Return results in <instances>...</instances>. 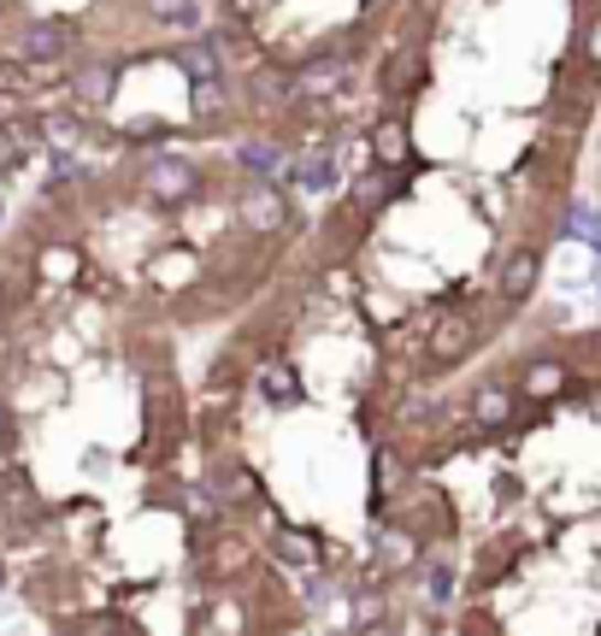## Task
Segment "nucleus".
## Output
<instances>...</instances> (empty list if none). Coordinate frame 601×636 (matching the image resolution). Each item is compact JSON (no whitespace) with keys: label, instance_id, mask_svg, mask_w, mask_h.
Returning a JSON list of instances; mask_svg holds the SVG:
<instances>
[{"label":"nucleus","instance_id":"obj_1","mask_svg":"<svg viewBox=\"0 0 601 636\" xmlns=\"http://www.w3.org/2000/svg\"><path fill=\"white\" fill-rule=\"evenodd\" d=\"M142 188H148L153 201L178 206V201H195L201 195V171L189 165V160H171V153H165V160H148L142 165Z\"/></svg>","mask_w":601,"mask_h":636},{"label":"nucleus","instance_id":"obj_2","mask_svg":"<svg viewBox=\"0 0 601 636\" xmlns=\"http://www.w3.org/2000/svg\"><path fill=\"white\" fill-rule=\"evenodd\" d=\"M472 342H477L472 319H437L431 331H425V359H431V366H460V359L472 354Z\"/></svg>","mask_w":601,"mask_h":636},{"label":"nucleus","instance_id":"obj_3","mask_svg":"<svg viewBox=\"0 0 601 636\" xmlns=\"http://www.w3.org/2000/svg\"><path fill=\"white\" fill-rule=\"evenodd\" d=\"M72 42H77V30L65 24V19H36V24H24V60H30V65L65 60V54H72Z\"/></svg>","mask_w":601,"mask_h":636},{"label":"nucleus","instance_id":"obj_4","mask_svg":"<svg viewBox=\"0 0 601 636\" xmlns=\"http://www.w3.org/2000/svg\"><path fill=\"white\" fill-rule=\"evenodd\" d=\"M537 278H543V254L537 248H513L507 260H502V301H525L530 289H537Z\"/></svg>","mask_w":601,"mask_h":636},{"label":"nucleus","instance_id":"obj_5","mask_svg":"<svg viewBox=\"0 0 601 636\" xmlns=\"http://www.w3.org/2000/svg\"><path fill=\"white\" fill-rule=\"evenodd\" d=\"M414 83H425V54H419V47H401V54H389L384 72H377V89H384L389 100L414 95Z\"/></svg>","mask_w":601,"mask_h":636},{"label":"nucleus","instance_id":"obj_6","mask_svg":"<svg viewBox=\"0 0 601 636\" xmlns=\"http://www.w3.org/2000/svg\"><path fill=\"white\" fill-rule=\"evenodd\" d=\"M178 65L189 72V83H201V77H225V36H201V42H189Z\"/></svg>","mask_w":601,"mask_h":636},{"label":"nucleus","instance_id":"obj_7","mask_svg":"<svg viewBox=\"0 0 601 636\" xmlns=\"http://www.w3.org/2000/svg\"><path fill=\"white\" fill-rule=\"evenodd\" d=\"M472 419L484 424V431H502V424L513 419V395L495 389V384H484V389L472 395Z\"/></svg>","mask_w":601,"mask_h":636},{"label":"nucleus","instance_id":"obj_8","mask_svg":"<svg viewBox=\"0 0 601 636\" xmlns=\"http://www.w3.org/2000/svg\"><path fill=\"white\" fill-rule=\"evenodd\" d=\"M230 89H225V77H201V83H189V112H195V118H218V112H225L230 107Z\"/></svg>","mask_w":601,"mask_h":636},{"label":"nucleus","instance_id":"obj_9","mask_svg":"<svg viewBox=\"0 0 601 636\" xmlns=\"http://www.w3.org/2000/svg\"><path fill=\"white\" fill-rule=\"evenodd\" d=\"M112 83H118V65H83L77 72V100H95V107H107L112 100Z\"/></svg>","mask_w":601,"mask_h":636},{"label":"nucleus","instance_id":"obj_10","mask_svg":"<svg viewBox=\"0 0 601 636\" xmlns=\"http://www.w3.org/2000/svg\"><path fill=\"white\" fill-rule=\"evenodd\" d=\"M236 165H248V171H260V177L278 183L283 177V148L278 142H243L236 148Z\"/></svg>","mask_w":601,"mask_h":636},{"label":"nucleus","instance_id":"obj_11","mask_svg":"<svg viewBox=\"0 0 601 636\" xmlns=\"http://www.w3.org/2000/svg\"><path fill=\"white\" fill-rule=\"evenodd\" d=\"M560 384H566V366H555V359H537V366L525 371V395H560Z\"/></svg>","mask_w":601,"mask_h":636},{"label":"nucleus","instance_id":"obj_12","mask_svg":"<svg viewBox=\"0 0 601 636\" xmlns=\"http://www.w3.org/2000/svg\"><path fill=\"white\" fill-rule=\"evenodd\" d=\"M296 95V77L289 72H260L254 77V100H260V107H278V100H289Z\"/></svg>","mask_w":601,"mask_h":636},{"label":"nucleus","instance_id":"obj_13","mask_svg":"<svg viewBox=\"0 0 601 636\" xmlns=\"http://www.w3.org/2000/svg\"><path fill=\"white\" fill-rule=\"evenodd\" d=\"M301 188H313V195L336 188V160H331V153H313V160H301Z\"/></svg>","mask_w":601,"mask_h":636},{"label":"nucleus","instance_id":"obj_14","mask_svg":"<svg viewBox=\"0 0 601 636\" xmlns=\"http://www.w3.org/2000/svg\"><path fill=\"white\" fill-rule=\"evenodd\" d=\"M24 153H30V130L24 125H0V177H7Z\"/></svg>","mask_w":601,"mask_h":636},{"label":"nucleus","instance_id":"obj_15","mask_svg":"<svg viewBox=\"0 0 601 636\" xmlns=\"http://www.w3.org/2000/svg\"><path fill=\"white\" fill-rule=\"evenodd\" d=\"M142 7H148V19L153 24H195V0H142Z\"/></svg>","mask_w":601,"mask_h":636},{"label":"nucleus","instance_id":"obj_16","mask_svg":"<svg viewBox=\"0 0 601 636\" xmlns=\"http://www.w3.org/2000/svg\"><path fill=\"white\" fill-rule=\"evenodd\" d=\"M372 153H377L384 165H401V160H407V130H401V125H384V130L372 136Z\"/></svg>","mask_w":601,"mask_h":636},{"label":"nucleus","instance_id":"obj_17","mask_svg":"<svg viewBox=\"0 0 601 636\" xmlns=\"http://www.w3.org/2000/svg\"><path fill=\"white\" fill-rule=\"evenodd\" d=\"M218 495H236V502H254V495H260V484H254V472H243V466H225V472H218Z\"/></svg>","mask_w":601,"mask_h":636},{"label":"nucleus","instance_id":"obj_18","mask_svg":"<svg viewBox=\"0 0 601 636\" xmlns=\"http://www.w3.org/2000/svg\"><path fill=\"white\" fill-rule=\"evenodd\" d=\"M283 554L296 565H319V542L307 537V530H283Z\"/></svg>","mask_w":601,"mask_h":636},{"label":"nucleus","instance_id":"obj_19","mask_svg":"<svg viewBox=\"0 0 601 636\" xmlns=\"http://www.w3.org/2000/svg\"><path fill=\"white\" fill-rule=\"evenodd\" d=\"M266 395H271V401H296L301 389H296V377H289V371L271 366V371H266Z\"/></svg>","mask_w":601,"mask_h":636},{"label":"nucleus","instance_id":"obj_20","mask_svg":"<svg viewBox=\"0 0 601 636\" xmlns=\"http://www.w3.org/2000/svg\"><path fill=\"white\" fill-rule=\"evenodd\" d=\"M42 130L54 136V142H77V118H65V112H54V118H47Z\"/></svg>","mask_w":601,"mask_h":636},{"label":"nucleus","instance_id":"obj_21","mask_svg":"<svg viewBox=\"0 0 601 636\" xmlns=\"http://www.w3.org/2000/svg\"><path fill=\"white\" fill-rule=\"evenodd\" d=\"M42 271H60V278H65V271H77V254H72V248H54V254H42Z\"/></svg>","mask_w":601,"mask_h":636},{"label":"nucleus","instance_id":"obj_22","mask_svg":"<svg viewBox=\"0 0 601 636\" xmlns=\"http://www.w3.org/2000/svg\"><path fill=\"white\" fill-rule=\"evenodd\" d=\"M454 595V572H449V565H437V572H431V601H449Z\"/></svg>","mask_w":601,"mask_h":636},{"label":"nucleus","instance_id":"obj_23","mask_svg":"<svg viewBox=\"0 0 601 636\" xmlns=\"http://www.w3.org/2000/svg\"><path fill=\"white\" fill-rule=\"evenodd\" d=\"M160 118H136V125H130V136H136V142H160Z\"/></svg>","mask_w":601,"mask_h":636},{"label":"nucleus","instance_id":"obj_24","mask_svg":"<svg viewBox=\"0 0 601 636\" xmlns=\"http://www.w3.org/2000/svg\"><path fill=\"white\" fill-rule=\"evenodd\" d=\"M590 60L601 65V19H595V30H590Z\"/></svg>","mask_w":601,"mask_h":636},{"label":"nucleus","instance_id":"obj_25","mask_svg":"<svg viewBox=\"0 0 601 636\" xmlns=\"http://www.w3.org/2000/svg\"><path fill=\"white\" fill-rule=\"evenodd\" d=\"M12 436V412H7V401H0V442Z\"/></svg>","mask_w":601,"mask_h":636},{"label":"nucleus","instance_id":"obj_26","mask_svg":"<svg viewBox=\"0 0 601 636\" xmlns=\"http://www.w3.org/2000/svg\"><path fill=\"white\" fill-rule=\"evenodd\" d=\"M0 583H7V565H0Z\"/></svg>","mask_w":601,"mask_h":636},{"label":"nucleus","instance_id":"obj_27","mask_svg":"<svg viewBox=\"0 0 601 636\" xmlns=\"http://www.w3.org/2000/svg\"><path fill=\"white\" fill-rule=\"evenodd\" d=\"M0 12H7V0H0Z\"/></svg>","mask_w":601,"mask_h":636},{"label":"nucleus","instance_id":"obj_28","mask_svg":"<svg viewBox=\"0 0 601 636\" xmlns=\"http://www.w3.org/2000/svg\"><path fill=\"white\" fill-rule=\"evenodd\" d=\"M372 7H377V0H372Z\"/></svg>","mask_w":601,"mask_h":636},{"label":"nucleus","instance_id":"obj_29","mask_svg":"<svg viewBox=\"0 0 601 636\" xmlns=\"http://www.w3.org/2000/svg\"><path fill=\"white\" fill-rule=\"evenodd\" d=\"M0 301H7V295H0Z\"/></svg>","mask_w":601,"mask_h":636}]
</instances>
